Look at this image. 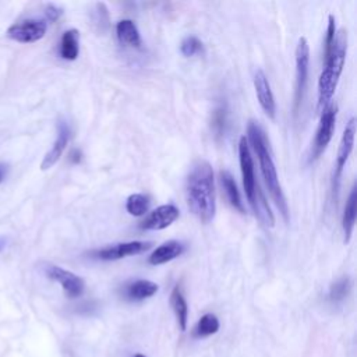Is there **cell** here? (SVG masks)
<instances>
[{
    "label": "cell",
    "mask_w": 357,
    "mask_h": 357,
    "mask_svg": "<svg viewBox=\"0 0 357 357\" xmlns=\"http://www.w3.org/2000/svg\"><path fill=\"white\" fill-rule=\"evenodd\" d=\"M184 188L190 211L201 222H211L216 212V194L213 170L208 160L197 159L191 163Z\"/></svg>",
    "instance_id": "1"
},
{
    "label": "cell",
    "mask_w": 357,
    "mask_h": 357,
    "mask_svg": "<svg viewBox=\"0 0 357 357\" xmlns=\"http://www.w3.org/2000/svg\"><path fill=\"white\" fill-rule=\"evenodd\" d=\"M247 141L251 144L254 152L257 153L259 167H261V173L264 176L265 184L268 187V191H269L272 199L275 201L276 206L279 208V212L282 213L283 219L287 220L289 219L287 201H286V197L283 194L282 185L279 183L278 172H276L275 162L272 159V155H271V151H269V146H268L266 135H265V131L262 130L261 124L255 120L248 121Z\"/></svg>",
    "instance_id": "2"
},
{
    "label": "cell",
    "mask_w": 357,
    "mask_h": 357,
    "mask_svg": "<svg viewBox=\"0 0 357 357\" xmlns=\"http://www.w3.org/2000/svg\"><path fill=\"white\" fill-rule=\"evenodd\" d=\"M238 162H240L244 192L255 216H258L259 220L264 222L266 226H273L275 218L269 206L266 205L262 194L258 191V184H257L255 172H254V162H252L250 145L245 135H243L238 141Z\"/></svg>",
    "instance_id": "3"
},
{
    "label": "cell",
    "mask_w": 357,
    "mask_h": 357,
    "mask_svg": "<svg viewBox=\"0 0 357 357\" xmlns=\"http://www.w3.org/2000/svg\"><path fill=\"white\" fill-rule=\"evenodd\" d=\"M336 112L337 107L335 105H328L322 113H321V119H319V124L315 132V138H314V144H312V152H311V158L310 160H315L318 159L324 151L326 149L328 144L331 142L332 137H333V131H335V123H336Z\"/></svg>",
    "instance_id": "4"
},
{
    "label": "cell",
    "mask_w": 357,
    "mask_h": 357,
    "mask_svg": "<svg viewBox=\"0 0 357 357\" xmlns=\"http://www.w3.org/2000/svg\"><path fill=\"white\" fill-rule=\"evenodd\" d=\"M310 66V46L304 36H301L296 46V88H294V110L297 112L305 92Z\"/></svg>",
    "instance_id": "5"
},
{
    "label": "cell",
    "mask_w": 357,
    "mask_h": 357,
    "mask_svg": "<svg viewBox=\"0 0 357 357\" xmlns=\"http://www.w3.org/2000/svg\"><path fill=\"white\" fill-rule=\"evenodd\" d=\"M43 272L50 280L57 282L63 287L68 298H77L84 293L85 282L81 276L53 264H46L43 266Z\"/></svg>",
    "instance_id": "6"
},
{
    "label": "cell",
    "mask_w": 357,
    "mask_h": 357,
    "mask_svg": "<svg viewBox=\"0 0 357 357\" xmlns=\"http://www.w3.org/2000/svg\"><path fill=\"white\" fill-rule=\"evenodd\" d=\"M47 24L45 20L26 18L13 24L7 29V36L20 43H33L45 36Z\"/></svg>",
    "instance_id": "7"
},
{
    "label": "cell",
    "mask_w": 357,
    "mask_h": 357,
    "mask_svg": "<svg viewBox=\"0 0 357 357\" xmlns=\"http://www.w3.org/2000/svg\"><path fill=\"white\" fill-rule=\"evenodd\" d=\"M152 245L151 241H124V243H116L106 245L99 250H93L91 252L92 258L100 259V261H117L130 255L141 254L146 250H149Z\"/></svg>",
    "instance_id": "8"
},
{
    "label": "cell",
    "mask_w": 357,
    "mask_h": 357,
    "mask_svg": "<svg viewBox=\"0 0 357 357\" xmlns=\"http://www.w3.org/2000/svg\"><path fill=\"white\" fill-rule=\"evenodd\" d=\"M354 135H356V119L351 117L343 130L339 148H337V155H336V163H335V170H333V192L337 191L339 188V181L340 176L343 172V167L353 151L354 146Z\"/></svg>",
    "instance_id": "9"
},
{
    "label": "cell",
    "mask_w": 357,
    "mask_h": 357,
    "mask_svg": "<svg viewBox=\"0 0 357 357\" xmlns=\"http://www.w3.org/2000/svg\"><path fill=\"white\" fill-rule=\"evenodd\" d=\"M178 218V208L173 204H165L153 209L139 225L142 230H162L169 227Z\"/></svg>",
    "instance_id": "10"
},
{
    "label": "cell",
    "mask_w": 357,
    "mask_h": 357,
    "mask_svg": "<svg viewBox=\"0 0 357 357\" xmlns=\"http://www.w3.org/2000/svg\"><path fill=\"white\" fill-rule=\"evenodd\" d=\"M70 137H71L70 126L67 124V121L60 120L57 123V137H56L52 148L45 153V156L42 159V163H40V169L42 170H47V169H50L52 166H54L59 162V159L61 158L64 149L67 148Z\"/></svg>",
    "instance_id": "11"
},
{
    "label": "cell",
    "mask_w": 357,
    "mask_h": 357,
    "mask_svg": "<svg viewBox=\"0 0 357 357\" xmlns=\"http://www.w3.org/2000/svg\"><path fill=\"white\" fill-rule=\"evenodd\" d=\"M254 88H255L257 99H258L262 110L265 112V114L269 119H275V116H276L275 96H273V92L271 89L269 79L265 75L264 70H261V68H258L254 74Z\"/></svg>",
    "instance_id": "12"
},
{
    "label": "cell",
    "mask_w": 357,
    "mask_h": 357,
    "mask_svg": "<svg viewBox=\"0 0 357 357\" xmlns=\"http://www.w3.org/2000/svg\"><path fill=\"white\" fill-rule=\"evenodd\" d=\"M185 250L184 243L178 241V240H169L163 244H160L149 257H148V262L151 265H162L166 264L177 257H180Z\"/></svg>",
    "instance_id": "13"
},
{
    "label": "cell",
    "mask_w": 357,
    "mask_h": 357,
    "mask_svg": "<svg viewBox=\"0 0 357 357\" xmlns=\"http://www.w3.org/2000/svg\"><path fill=\"white\" fill-rule=\"evenodd\" d=\"M158 290H159V286L155 282L146 280V279H138V280L130 282L124 287V296L131 301H141L152 297L153 294H156Z\"/></svg>",
    "instance_id": "14"
},
{
    "label": "cell",
    "mask_w": 357,
    "mask_h": 357,
    "mask_svg": "<svg viewBox=\"0 0 357 357\" xmlns=\"http://www.w3.org/2000/svg\"><path fill=\"white\" fill-rule=\"evenodd\" d=\"M219 178H220V184L223 187V191H225V195H226V199L227 202L236 209L240 213H245V209H244V205H243V201H241V195H240V191L237 188V184H236V180L233 178L231 173L226 169H222L219 172Z\"/></svg>",
    "instance_id": "15"
},
{
    "label": "cell",
    "mask_w": 357,
    "mask_h": 357,
    "mask_svg": "<svg viewBox=\"0 0 357 357\" xmlns=\"http://www.w3.org/2000/svg\"><path fill=\"white\" fill-rule=\"evenodd\" d=\"M170 305L176 315L178 328L181 331H185L187 321H188V305H187V300L184 297V293H183L180 284H176L170 293Z\"/></svg>",
    "instance_id": "16"
},
{
    "label": "cell",
    "mask_w": 357,
    "mask_h": 357,
    "mask_svg": "<svg viewBox=\"0 0 357 357\" xmlns=\"http://www.w3.org/2000/svg\"><path fill=\"white\" fill-rule=\"evenodd\" d=\"M116 35L121 45L131 46V47H139L142 45L139 31L134 24V21L131 20L119 21L116 25Z\"/></svg>",
    "instance_id": "17"
},
{
    "label": "cell",
    "mask_w": 357,
    "mask_h": 357,
    "mask_svg": "<svg viewBox=\"0 0 357 357\" xmlns=\"http://www.w3.org/2000/svg\"><path fill=\"white\" fill-rule=\"evenodd\" d=\"M79 53V32L68 29L63 33L59 45V54L64 60H75Z\"/></svg>",
    "instance_id": "18"
},
{
    "label": "cell",
    "mask_w": 357,
    "mask_h": 357,
    "mask_svg": "<svg viewBox=\"0 0 357 357\" xmlns=\"http://www.w3.org/2000/svg\"><path fill=\"white\" fill-rule=\"evenodd\" d=\"M356 202H357V190H356V187H353L350 191V195L347 198L343 218H342V229H343L346 244L350 241V237H351V233L354 229V223H356Z\"/></svg>",
    "instance_id": "19"
},
{
    "label": "cell",
    "mask_w": 357,
    "mask_h": 357,
    "mask_svg": "<svg viewBox=\"0 0 357 357\" xmlns=\"http://www.w3.org/2000/svg\"><path fill=\"white\" fill-rule=\"evenodd\" d=\"M219 319L215 314H204L199 321L197 322L195 328H194V332L192 335L195 337H206V336H211L213 333H216L219 331Z\"/></svg>",
    "instance_id": "20"
},
{
    "label": "cell",
    "mask_w": 357,
    "mask_h": 357,
    "mask_svg": "<svg viewBox=\"0 0 357 357\" xmlns=\"http://www.w3.org/2000/svg\"><path fill=\"white\" fill-rule=\"evenodd\" d=\"M351 290V280L349 276H342L337 280H335L328 291V300L333 304L342 303Z\"/></svg>",
    "instance_id": "21"
},
{
    "label": "cell",
    "mask_w": 357,
    "mask_h": 357,
    "mask_svg": "<svg viewBox=\"0 0 357 357\" xmlns=\"http://www.w3.org/2000/svg\"><path fill=\"white\" fill-rule=\"evenodd\" d=\"M149 197L141 192L131 194L126 201V209L132 216H142L149 209Z\"/></svg>",
    "instance_id": "22"
},
{
    "label": "cell",
    "mask_w": 357,
    "mask_h": 357,
    "mask_svg": "<svg viewBox=\"0 0 357 357\" xmlns=\"http://www.w3.org/2000/svg\"><path fill=\"white\" fill-rule=\"evenodd\" d=\"M180 52L184 57H192L204 52V45L197 36L188 35L180 43Z\"/></svg>",
    "instance_id": "23"
},
{
    "label": "cell",
    "mask_w": 357,
    "mask_h": 357,
    "mask_svg": "<svg viewBox=\"0 0 357 357\" xmlns=\"http://www.w3.org/2000/svg\"><path fill=\"white\" fill-rule=\"evenodd\" d=\"M212 127H213L216 135H223L225 127H226V109L223 106H219L215 110L213 119H212Z\"/></svg>",
    "instance_id": "24"
},
{
    "label": "cell",
    "mask_w": 357,
    "mask_h": 357,
    "mask_svg": "<svg viewBox=\"0 0 357 357\" xmlns=\"http://www.w3.org/2000/svg\"><path fill=\"white\" fill-rule=\"evenodd\" d=\"M61 14H63V10L54 4H47L45 8V15H46L47 21H50V22L57 21Z\"/></svg>",
    "instance_id": "25"
},
{
    "label": "cell",
    "mask_w": 357,
    "mask_h": 357,
    "mask_svg": "<svg viewBox=\"0 0 357 357\" xmlns=\"http://www.w3.org/2000/svg\"><path fill=\"white\" fill-rule=\"evenodd\" d=\"M7 173H8V166L4 163H0V184L6 180Z\"/></svg>",
    "instance_id": "26"
},
{
    "label": "cell",
    "mask_w": 357,
    "mask_h": 357,
    "mask_svg": "<svg viewBox=\"0 0 357 357\" xmlns=\"http://www.w3.org/2000/svg\"><path fill=\"white\" fill-rule=\"evenodd\" d=\"M71 160H73L74 163H78V162L81 160V152L77 151V149H74V151L71 152Z\"/></svg>",
    "instance_id": "27"
},
{
    "label": "cell",
    "mask_w": 357,
    "mask_h": 357,
    "mask_svg": "<svg viewBox=\"0 0 357 357\" xmlns=\"http://www.w3.org/2000/svg\"><path fill=\"white\" fill-rule=\"evenodd\" d=\"M7 244V238L6 237H0V251H3L6 248Z\"/></svg>",
    "instance_id": "28"
},
{
    "label": "cell",
    "mask_w": 357,
    "mask_h": 357,
    "mask_svg": "<svg viewBox=\"0 0 357 357\" xmlns=\"http://www.w3.org/2000/svg\"><path fill=\"white\" fill-rule=\"evenodd\" d=\"M134 357H145V356H144V354H141V353H137Z\"/></svg>",
    "instance_id": "29"
}]
</instances>
